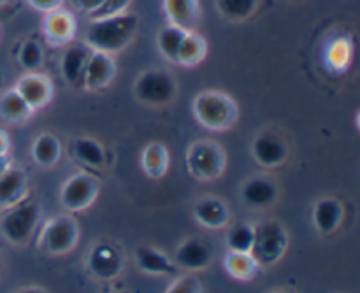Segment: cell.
I'll return each mask as SVG.
<instances>
[{"instance_id": "6da1fadb", "label": "cell", "mask_w": 360, "mask_h": 293, "mask_svg": "<svg viewBox=\"0 0 360 293\" xmlns=\"http://www.w3.org/2000/svg\"><path fill=\"white\" fill-rule=\"evenodd\" d=\"M137 16L129 13L94 20L86 32V46L91 51L118 53L129 46L137 30Z\"/></svg>"}, {"instance_id": "7a4b0ae2", "label": "cell", "mask_w": 360, "mask_h": 293, "mask_svg": "<svg viewBox=\"0 0 360 293\" xmlns=\"http://www.w3.org/2000/svg\"><path fill=\"white\" fill-rule=\"evenodd\" d=\"M197 122L213 132H225L238 122V104L221 91H202L192 104Z\"/></svg>"}, {"instance_id": "3957f363", "label": "cell", "mask_w": 360, "mask_h": 293, "mask_svg": "<svg viewBox=\"0 0 360 293\" xmlns=\"http://www.w3.org/2000/svg\"><path fill=\"white\" fill-rule=\"evenodd\" d=\"M253 246L250 255L255 259L260 269H269L283 260L290 246V235L287 228L276 220H264L253 225Z\"/></svg>"}, {"instance_id": "277c9868", "label": "cell", "mask_w": 360, "mask_h": 293, "mask_svg": "<svg viewBox=\"0 0 360 293\" xmlns=\"http://www.w3.org/2000/svg\"><path fill=\"white\" fill-rule=\"evenodd\" d=\"M41 221V207L34 200H27L6 209L0 218V234L9 245L25 246L34 237Z\"/></svg>"}, {"instance_id": "5b68a950", "label": "cell", "mask_w": 360, "mask_h": 293, "mask_svg": "<svg viewBox=\"0 0 360 293\" xmlns=\"http://www.w3.org/2000/svg\"><path fill=\"white\" fill-rule=\"evenodd\" d=\"M186 167L195 179L214 181L225 171V153L213 141H195L186 151Z\"/></svg>"}, {"instance_id": "8992f818", "label": "cell", "mask_w": 360, "mask_h": 293, "mask_svg": "<svg viewBox=\"0 0 360 293\" xmlns=\"http://www.w3.org/2000/svg\"><path fill=\"white\" fill-rule=\"evenodd\" d=\"M79 227L70 214H60L46 221L41 232V248L51 256L69 255L79 241Z\"/></svg>"}, {"instance_id": "52a82bcc", "label": "cell", "mask_w": 360, "mask_h": 293, "mask_svg": "<svg viewBox=\"0 0 360 293\" xmlns=\"http://www.w3.org/2000/svg\"><path fill=\"white\" fill-rule=\"evenodd\" d=\"M176 81L165 70H144L134 83V93L137 100L148 105H167L176 97Z\"/></svg>"}, {"instance_id": "ba28073f", "label": "cell", "mask_w": 360, "mask_h": 293, "mask_svg": "<svg viewBox=\"0 0 360 293\" xmlns=\"http://www.w3.org/2000/svg\"><path fill=\"white\" fill-rule=\"evenodd\" d=\"M123 253L115 242L97 241L86 256L88 273L98 281H112L123 273Z\"/></svg>"}, {"instance_id": "9c48e42d", "label": "cell", "mask_w": 360, "mask_h": 293, "mask_svg": "<svg viewBox=\"0 0 360 293\" xmlns=\"http://www.w3.org/2000/svg\"><path fill=\"white\" fill-rule=\"evenodd\" d=\"M98 197V181L86 172L74 174L63 183L60 190V202L69 213L86 211Z\"/></svg>"}, {"instance_id": "30bf717a", "label": "cell", "mask_w": 360, "mask_h": 293, "mask_svg": "<svg viewBox=\"0 0 360 293\" xmlns=\"http://www.w3.org/2000/svg\"><path fill=\"white\" fill-rule=\"evenodd\" d=\"M172 260H174L178 269L186 271V273H200L211 266L213 252L202 239L192 235V237H186L179 242Z\"/></svg>"}, {"instance_id": "8fae6325", "label": "cell", "mask_w": 360, "mask_h": 293, "mask_svg": "<svg viewBox=\"0 0 360 293\" xmlns=\"http://www.w3.org/2000/svg\"><path fill=\"white\" fill-rule=\"evenodd\" d=\"M14 90L21 95L32 111L46 108L53 98V84L46 76L39 72H28L16 83Z\"/></svg>"}, {"instance_id": "7c38bea8", "label": "cell", "mask_w": 360, "mask_h": 293, "mask_svg": "<svg viewBox=\"0 0 360 293\" xmlns=\"http://www.w3.org/2000/svg\"><path fill=\"white\" fill-rule=\"evenodd\" d=\"M252 153L260 167L273 169L283 164L288 157V148L281 137L273 132H264L255 137L252 144Z\"/></svg>"}, {"instance_id": "4fadbf2b", "label": "cell", "mask_w": 360, "mask_h": 293, "mask_svg": "<svg viewBox=\"0 0 360 293\" xmlns=\"http://www.w3.org/2000/svg\"><path fill=\"white\" fill-rule=\"evenodd\" d=\"M345 221V206L336 197H322L313 206V225L322 235H333Z\"/></svg>"}, {"instance_id": "5bb4252c", "label": "cell", "mask_w": 360, "mask_h": 293, "mask_svg": "<svg viewBox=\"0 0 360 293\" xmlns=\"http://www.w3.org/2000/svg\"><path fill=\"white\" fill-rule=\"evenodd\" d=\"M193 218L199 225L207 230H220L225 228L231 221L229 207L220 197H202L193 206Z\"/></svg>"}, {"instance_id": "9a60e30c", "label": "cell", "mask_w": 360, "mask_h": 293, "mask_svg": "<svg viewBox=\"0 0 360 293\" xmlns=\"http://www.w3.org/2000/svg\"><path fill=\"white\" fill-rule=\"evenodd\" d=\"M136 266L148 276H174L178 273L174 260L153 246H139L134 252Z\"/></svg>"}, {"instance_id": "2e32d148", "label": "cell", "mask_w": 360, "mask_h": 293, "mask_svg": "<svg viewBox=\"0 0 360 293\" xmlns=\"http://www.w3.org/2000/svg\"><path fill=\"white\" fill-rule=\"evenodd\" d=\"M116 74V65L111 55L101 51H91L84 70V88L88 90H102L109 86Z\"/></svg>"}, {"instance_id": "e0dca14e", "label": "cell", "mask_w": 360, "mask_h": 293, "mask_svg": "<svg viewBox=\"0 0 360 293\" xmlns=\"http://www.w3.org/2000/svg\"><path fill=\"white\" fill-rule=\"evenodd\" d=\"M241 199L252 209H266L278 200V186L267 178H252L243 185Z\"/></svg>"}, {"instance_id": "ac0fdd59", "label": "cell", "mask_w": 360, "mask_h": 293, "mask_svg": "<svg viewBox=\"0 0 360 293\" xmlns=\"http://www.w3.org/2000/svg\"><path fill=\"white\" fill-rule=\"evenodd\" d=\"M28 181L21 169L9 167L0 176V207L9 209L27 199Z\"/></svg>"}, {"instance_id": "d6986e66", "label": "cell", "mask_w": 360, "mask_h": 293, "mask_svg": "<svg viewBox=\"0 0 360 293\" xmlns=\"http://www.w3.org/2000/svg\"><path fill=\"white\" fill-rule=\"evenodd\" d=\"M74 34H76V21L69 11L56 9L46 14L44 35L51 44H67V42L72 41Z\"/></svg>"}, {"instance_id": "ffe728a7", "label": "cell", "mask_w": 360, "mask_h": 293, "mask_svg": "<svg viewBox=\"0 0 360 293\" xmlns=\"http://www.w3.org/2000/svg\"><path fill=\"white\" fill-rule=\"evenodd\" d=\"M91 49L86 44L70 46L62 56V74L67 83L72 88H79L84 84V70H86L88 58Z\"/></svg>"}, {"instance_id": "44dd1931", "label": "cell", "mask_w": 360, "mask_h": 293, "mask_svg": "<svg viewBox=\"0 0 360 293\" xmlns=\"http://www.w3.org/2000/svg\"><path fill=\"white\" fill-rule=\"evenodd\" d=\"M164 9L171 25L186 32H192L199 21L197 0H164Z\"/></svg>"}, {"instance_id": "7402d4cb", "label": "cell", "mask_w": 360, "mask_h": 293, "mask_svg": "<svg viewBox=\"0 0 360 293\" xmlns=\"http://www.w3.org/2000/svg\"><path fill=\"white\" fill-rule=\"evenodd\" d=\"M225 271H227L229 276L236 281H252L257 276V273L260 271V266L255 262L250 253H232L229 252L227 256L224 260Z\"/></svg>"}, {"instance_id": "603a6c76", "label": "cell", "mask_w": 360, "mask_h": 293, "mask_svg": "<svg viewBox=\"0 0 360 293\" xmlns=\"http://www.w3.org/2000/svg\"><path fill=\"white\" fill-rule=\"evenodd\" d=\"M141 164L150 178L160 179L162 176L167 174L169 169L167 148L162 146L160 143H151L150 146L144 148L143 155H141Z\"/></svg>"}, {"instance_id": "cb8c5ba5", "label": "cell", "mask_w": 360, "mask_h": 293, "mask_svg": "<svg viewBox=\"0 0 360 293\" xmlns=\"http://www.w3.org/2000/svg\"><path fill=\"white\" fill-rule=\"evenodd\" d=\"M32 109L27 102L21 98L16 90H9L0 97V118L9 123L27 122L32 116Z\"/></svg>"}, {"instance_id": "d4e9b609", "label": "cell", "mask_w": 360, "mask_h": 293, "mask_svg": "<svg viewBox=\"0 0 360 293\" xmlns=\"http://www.w3.org/2000/svg\"><path fill=\"white\" fill-rule=\"evenodd\" d=\"M60 153H62V148H60L58 139L51 134H41L32 146L34 162L41 167H53L60 160Z\"/></svg>"}, {"instance_id": "484cf974", "label": "cell", "mask_w": 360, "mask_h": 293, "mask_svg": "<svg viewBox=\"0 0 360 293\" xmlns=\"http://www.w3.org/2000/svg\"><path fill=\"white\" fill-rule=\"evenodd\" d=\"M207 44L197 32H186L178 51V63L185 67H193L206 58Z\"/></svg>"}, {"instance_id": "4316f807", "label": "cell", "mask_w": 360, "mask_h": 293, "mask_svg": "<svg viewBox=\"0 0 360 293\" xmlns=\"http://www.w3.org/2000/svg\"><path fill=\"white\" fill-rule=\"evenodd\" d=\"M74 155H76L77 160L91 169L102 167L105 162L104 148L91 137H77L74 141Z\"/></svg>"}, {"instance_id": "83f0119b", "label": "cell", "mask_w": 360, "mask_h": 293, "mask_svg": "<svg viewBox=\"0 0 360 293\" xmlns=\"http://www.w3.org/2000/svg\"><path fill=\"white\" fill-rule=\"evenodd\" d=\"M253 223H234L229 227L227 235H225V242H227V249L232 253H250L253 246Z\"/></svg>"}, {"instance_id": "f1b7e54d", "label": "cell", "mask_w": 360, "mask_h": 293, "mask_svg": "<svg viewBox=\"0 0 360 293\" xmlns=\"http://www.w3.org/2000/svg\"><path fill=\"white\" fill-rule=\"evenodd\" d=\"M185 34L186 30L174 27V25H169V27L162 28V30L158 32V49H160V53L169 60V62L178 63V51L183 39H185Z\"/></svg>"}, {"instance_id": "f546056e", "label": "cell", "mask_w": 360, "mask_h": 293, "mask_svg": "<svg viewBox=\"0 0 360 293\" xmlns=\"http://www.w3.org/2000/svg\"><path fill=\"white\" fill-rule=\"evenodd\" d=\"M259 0H217V9L231 21H243L252 16Z\"/></svg>"}, {"instance_id": "4dcf8cb0", "label": "cell", "mask_w": 360, "mask_h": 293, "mask_svg": "<svg viewBox=\"0 0 360 293\" xmlns=\"http://www.w3.org/2000/svg\"><path fill=\"white\" fill-rule=\"evenodd\" d=\"M20 63L27 70L34 72L35 69H39L42 63V49L37 42L28 41L21 46L20 49Z\"/></svg>"}, {"instance_id": "1f68e13d", "label": "cell", "mask_w": 360, "mask_h": 293, "mask_svg": "<svg viewBox=\"0 0 360 293\" xmlns=\"http://www.w3.org/2000/svg\"><path fill=\"white\" fill-rule=\"evenodd\" d=\"M165 293H204L202 287H200L199 280L193 274H185L179 276L169 285L167 292Z\"/></svg>"}, {"instance_id": "d6a6232c", "label": "cell", "mask_w": 360, "mask_h": 293, "mask_svg": "<svg viewBox=\"0 0 360 293\" xmlns=\"http://www.w3.org/2000/svg\"><path fill=\"white\" fill-rule=\"evenodd\" d=\"M130 2H132V0H104V2L101 4V7L90 14L91 20H101V18H109L125 13V9L130 6Z\"/></svg>"}, {"instance_id": "836d02e7", "label": "cell", "mask_w": 360, "mask_h": 293, "mask_svg": "<svg viewBox=\"0 0 360 293\" xmlns=\"http://www.w3.org/2000/svg\"><path fill=\"white\" fill-rule=\"evenodd\" d=\"M34 9L42 11V13H51V11L60 9L63 0H27Z\"/></svg>"}, {"instance_id": "e575fe53", "label": "cell", "mask_w": 360, "mask_h": 293, "mask_svg": "<svg viewBox=\"0 0 360 293\" xmlns=\"http://www.w3.org/2000/svg\"><path fill=\"white\" fill-rule=\"evenodd\" d=\"M102 2H104V0H72L74 6L86 14H91L94 11H97L98 7H101Z\"/></svg>"}, {"instance_id": "d590c367", "label": "cell", "mask_w": 360, "mask_h": 293, "mask_svg": "<svg viewBox=\"0 0 360 293\" xmlns=\"http://www.w3.org/2000/svg\"><path fill=\"white\" fill-rule=\"evenodd\" d=\"M9 153V137L6 136V132L0 130V155Z\"/></svg>"}, {"instance_id": "8d00e7d4", "label": "cell", "mask_w": 360, "mask_h": 293, "mask_svg": "<svg viewBox=\"0 0 360 293\" xmlns=\"http://www.w3.org/2000/svg\"><path fill=\"white\" fill-rule=\"evenodd\" d=\"M9 167H11L9 157H7V155H0V176H2Z\"/></svg>"}, {"instance_id": "74e56055", "label": "cell", "mask_w": 360, "mask_h": 293, "mask_svg": "<svg viewBox=\"0 0 360 293\" xmlns=\"http://www.w3.org/2000/svg\"><path fill=\"white\" fill-rule=\"evenodd\" d=\"M16 293H48V292L41 287H25V288H20Z\"/></svg>"}, {"instance_id": "f35d334b", "label": "cell", "mask_w": 360, "mask_h": 293, "mask_svg": "<svg viewBox=\"0 0 360 293\" xmlns=\"http://www.w3.org/2000/svg\"><path fill=\"white\" fill-rule=\"evenodd\" d=\"M271 293H294V292H290V290H274V292H271Z\"/></svg>"}, {"instance_id": "ab89813d", "label": "cell", "mask_w": 360, "mask_h": 293, "mask_svg": "<svg viewBox=\"0 0 360 293\" xmlns=\"http://www.w3.org/2000/svg\"><path fill=\"white\" fill-rule=\"evenodd\" d=\"M2 267H4L2 266V259H0V274H2Z\"/></svg>"}, {"instance_id": "60d3db41", "label": "cell", "mask_w": 360, "mask_h": 293, "mask_svg": "<svg viewBox=\"0 0 360 293\" xmlns=\"http://www.w3.org/2000/svg\"><path fill=\"white\" fill-rule=\"evenodd\" d=\"M7 2V0H0V4H6Z\"/></svg>"}]
</instances>
